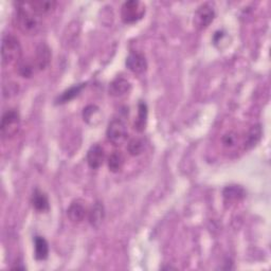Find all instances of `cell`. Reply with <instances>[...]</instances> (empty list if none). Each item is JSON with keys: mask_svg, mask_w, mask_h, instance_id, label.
<instances>
[{"mask_svg": "<svg viewBox=\"0 0 271 271\" xmlns=\"http://www.w3.org/2000/svg\"><path fill=\"white\" fill-rule=\"evenodd\" d=\"M15 24L25 35H35L43 28V22L39 16L34 14L30 9L18 8L15 15Z\"/></svg>", "mask_w": 271, "mask_h": 271, "instance_id": "cell-1", "label": "cell"}, {"mask_svg": "<svg viewBox=\"0 0 271 271\" xmlns=\"http://www.w3.org/2000/svg\"><path fill=\"white\" fill-rule=\"evenodd\" d=\"M2 59L4 65H17L22 60V49L19 40L10 33L3 36Z\"/></svg>", "mask_w": 271, "mask_h": 271, "instance_id": "cell-2", "label": "cell"}, {"mask_svg": "<svg viewBox=\"0 0 271 271\" xmlns=\"http://www.w3.org/2000/svg\"><path fill=\"white\" fill-rule=\"evenodd\" d=\"M20 127V116L16 110L6 112L2 119L0 130L4 139H11L16 136Z\"/></svg>", "mask_w": 271, "mask_h": 271, "instance_id": "cell-3", "label": "cell"}, {"mask_svg": "<svg viewBox=\"0 0 271 271\" xmlns=\"http://www.w3.org/2000/svg\"><path fill=\"white\" fill-rule=\"evenodd\" d=\"M145 6L138 0L125 2L121 7V18L125 23H134L143 18Z\"/></svg>", "mask_w": 271, "mask_h": 271, "instance_id": "cell-4", "label": "cell"}, {"mask_svg": "<svg viewBox=\"0 0 271 271\" xmlns=\"http://www.w3.org/2000/svg\"><path fill=\"white\" fill-rule=\"evenodd\" d=\"M106 136L112 144L116 146L123 144L128 137V130L124 121L121 119H114L111 121L106 130Z\"/></svg>", "mask_w": 271, "mask_h": 271, "instance_id": "cell-5", "label": "cell"}, {"mask_svg": "<svg viewBox=\"0 0 271 271\" xmlns=\"http://www.w3.org/2000/svg\"><path fill=\"white\" fill-rule=\"evenodd\" d=\"M215 18V10L211 4H203L197 8L193 18V24L199 31L207 29Z\"/></svg>", "mask_w": 271, "mask_h": 271, "instance_id": "cell-6", "label": "cell"}, {"mask_svg": "<svg viewBox=\"0 0 271 271\" xmlns=\"http://www.w3.org/2000/svg\"><path fill=\"white\" fill-rule=\"evenodd\" d=\"M126 67L134 74L144 73L147 69V62L145 57L139 52H131L126 59Z\"/></svg>", "mask_w": 271, "mask_h": 271, "instance_id": "cell-7", "label": "cell"}, {"mask_svg": "<svg viewBox=\"0 0 271 271\" xmlns=\"http://www.w3.org/2000/svg\"><path fill=\"white\" fill-rule=\"evenodd\" d=\"M37 70H45L51 62V50L45 43H40L35 51V58L33 60Z\"/></svg>", "mask_w": 271, "mask_h": 271, "instance_id": "cell-8", "label": "cell"}, {"mask_svg": "<svg viewBox=\"0 0 271 271\" xmlns=\"http://www.w3.org/2000/svg\"><path fill=\"white\" fill-rule=\"evenodd\" d=\"M86 159L88 166L91 169L93 170L99 169L105 160L104 148L99 144H93L87 152Z\"/></svg>", "mask_w": 271, "mask_h": 271, "instance_id": "cell-9", "label": "cell"}, {"mask_svg": "<svg viewBox=\"0 0 271 271\" xmlns=\"http://www.w3.org/2000/svg\"><path fill=\"white\" fill-rule=\"evenodd\" d=\"M130 89H131V84L129 83V80L122 76H118L110 84L108 92H110L112 97L120 98L127 94L130 91Z\"/></svg>", "mask_w": 271, "mask_h": 271, "instance_id": "cell-10", "label": "cell"}, {"mask_svg": "<svg viewBox=\"0 0 271 271\" xmlns=\"http://www.w3.org/2000/svg\"><path fill=\"white\" fill-rule=\"evenodd\" d=\"M24 4L30 8V10L34 14L38 16L48 14V13L53 11L57 7V3L53 2V0H34V2Z\"/></svg>", "mask_w": 271, "mask_h": 271, "instance_id": "cell-11", "label": "cell"}, {"mask_svg": "<svg viewBox=\"0 0 271 271\" xmlns=\"http://www.w3.org/2000/svg\"><path fill=\"white\" fill-rule=\"evenodd\" d=\"M86 208L84 207L83 203H80L79 201H73L67 210L68 218L74 224L82 223L86 218Z\"/></svg>", "mask_w": 271, "mask_h": 271, "instance_id": "cell-12", "label": "cell"}, {"mask_svg": "<svg viewBox=\"0 0 271 271\" xmlns=\"http://www.w3.org/2000/svg\"><path fill=\"white\" fill-rule=\"evenodd\" d=\"M105 219V209L104 206L101 202H96L92 206L89 214H88V220L90 225L93 228H99L103 221Z\"/></svg>", "mask_w": 271, "mask_h": 271, "instance_id": "cell-13", "label": "cell"}, {"mask_svg": "<svg viewBox=\"0 0 271 271\" xmlns=\"http://www.w3.org/2000/svg\"><path fill=\"white\" fill-rule=\"evenodd\" d=\"M83 119L89 125L96 126L100 124V122L102 120L100 108L96 105H88L83 111Z\"/></svg>", "mask_w": 271, "mask_h": 271, "instance_id": "cell-14", "label": "cell"}, {"mask_svg": "<svg viewBox=\"0 0 271 271\" xmlns=\"http://www.w3.org/2000/svg\"><path fill=\"white\" fill-rule=\"evenodd\" d=\"M262 134H263V130L260 124H255L251 126L245 137V148H247V150H251V148L256 146L257 143L261 141Z\"/></svg>", "mask_w": 271, "mask_h": 271, "instance_id": "cell-15", "label": "cell"}, {"mask_svg": "<svg viewBox=\"0 0 271 271\" xmlns=\"http://www.w3.org/2000/svg\"><path fill=\"white\" fill-rule=\"evenodd\" d=\"M34 249L35 259L38 261H45L49 255V245L48 241L42 236H35L34 238Z\"/></svg>", "mask_w": 271, "mask_h": 271, "instance_id": "cell-16", "label": "cell"}, {"mask_svg": "<svg viewBox=\"0 0 271 271\" xmlns=\"http://www.w3.org/2000/svg\"><path fill=\"white\" fill-rule=\"evenodd\" d=\"M32 206L38 212H45L49 210V200L45 193L39 189H35L32 195Z\"/></svg>", "mask_w": 271, "mask_h": 271, "instance_id": "cell-17", "label": "cell"}, {"mask_svg": "<svg viewBox=\"0 0 271 271\" xmlns=\"http://www.w3.org/2000/svg\"><path fill=\"white\" fill-rule=\"evenodd\" d=\"M223 195L226 201H238L245 197V191L239 185H228L225 187Z\"/></svg>", "mask_w": 271, "mask_h": 271, "instance_id": "cell-18", "label": "cell"}, {"mask_svg": "<svg viewBox=\"0 0 271 271\" xmlns=\"http://www.w3.org/2000/svg\"><path fill=\"white\" fill-rule=\"evenodd\" d=\"M125 164V157L120 151L114 152L108 158V169L113 173H118Z\"/></svg>", "mask_w": 271, "mask_h": 271, "instance_id": "cell-19", "label": "cell"}, {"mask_svg": "<svg viewBox=\"0 0 271 271\" xmlns=\"http://www.w3.org/2000/svg\"><path fill=\"white\" fill-rule=\"evenodd\" d=\"M86 84H78V85H74L72 87H70L69 89L65 90L62 94L61 97H59L58 99V103L59 104H63V103H67L71 100H73L75 97H77L78 94L82 92V90L85 88Z\"/></svg>", "mask_w": 271, "mask_h": 271, "instance_id": "cell-20", "label": "cell"}, {"mask_svg": "<svg viewBox=\"0 0 271 271\" xmlns=\"http://www.w3.org/2000/svg\"><path fill=\"white\" fill-rule=\"evenodd\" d=\"M147 105L144 102H140L138 105V118L134 122V128L138 131H143L147 121Z\"/></svg>", "mask_w": 271, "mask_h": 271, "instance_id": "cell-21", "label": "cell"}, {"mask_svg": "<svg viewBox=\"0 0 271 271\" xmlns=\"http://www.w3.org/2000/svg\"><path fill=\"white\" fill-rule=\"evenodd\" d=\"M17 69H18V73L22 76V77H31L34 72H35V64L34 62H30L28 60H21L18 64H17Z\"/></svg>", "mask_w": 271, "mask_h": 271, "instance_id": "cell-22", "label": "cell"}, {"mask_svg": "<svg viewBox=\"0 0 271 271\" xmlns=\"http://www.w3.org/2000/svg\"><path fill=\"white\" fill-rule=\"evenodd\" d=\"M127 151L131 156H139L144 151V142L139 138H133L128 142Z\"/></svg>", "mask_w": 271, "mask_h": 271, "instance_id": "cell-23", "label": "cell"}, {"mask_svg": "<svg viewBox=\"0 0 271 271\" xmlns=\"http://www.w3.org/2000/svg\"><path fill=\"white\" fill-rule=\"evenodd\" d=\"M223 141V144L227 147H231L235 144L236 142V134L232 131H230V132H227L226 134H224V137L222 139Z\"/></svg>", "mask_w": 271, "mask_h": 271, "instance_id": "cell-24", "label": "cell"}]
</instances>
